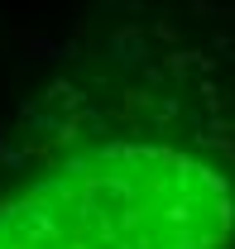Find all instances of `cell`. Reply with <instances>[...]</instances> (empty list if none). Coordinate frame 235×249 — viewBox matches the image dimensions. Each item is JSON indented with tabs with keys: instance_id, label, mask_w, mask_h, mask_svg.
<instances>
[{
	"instance_id": "1",
	"label": "cell",
	"mask_w": 235,
	"mask_h": 249,
	"mask_svg": "<svg viewBox=\"0 0 235 249\" xmlns=\"http://www.w3.org/2000/svg\"><path fill=\"white\" fill-rule=\"evenodd\" d=\"M0 249H235V168L168 129L91 134L0 187Z\"/></svg>"
}]
</instances>
